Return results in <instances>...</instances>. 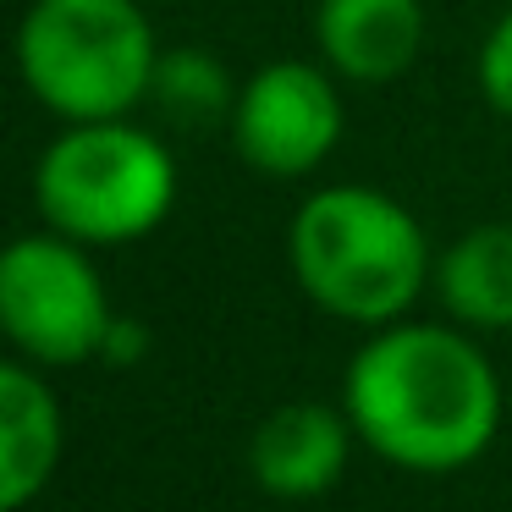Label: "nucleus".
<instances>
[{"mask_svg": "<svg viewBox=\"0 0 512 512\" xmlns=\"http://www.w3.org/2000/svg\"><path fill=\"white\" fill-rule=\"evenodd\" d=\"M34 204L72 243H138L177 210V155L127 116L67 122L34 166Z\"/></svg>", "mask_w": 512, "mask_h": 512, "instance_id": "7ed1b4c3", "label": "nucleus"}, {"mask_svg": "<svg viewBox=\"0 0 512 512\" xmlns=\"http://www.w3.org/2000/svg\"><path fill=\"white\" fill-rule=\"evenodd\" d=\"M67 452L61 397L45 369L12 358L0 364V512H23L50 490Z\"/></svg>", "mask_w": 512, "mask_h": 512, "instance_id": "6e6552de", "label": "nucleus"}, {"mask_svg": "<svg viewBox=\"0 0 512 512\" xmlns=\"http://www.w3.org/2000/svg\"><path fill=\"white\" fill-rule=\"evenodd\" d=\"M116 309L94 270V248L61 232L17 237L0 254V331L17 358L72 369L100 358Z\"/></svg>", "mask_w": 512, "mask_h": 512, "instance_id": "39448f33", "label": "nucleus"}, {"mask_svg": "<svg viewBox=\"0 0 512 512\" xmlns=\"http://www.w3.org/2000/svg\"><path fill=\"white\" fill-rule=\"evenodd\" d=\"M232 144L259 177H309L342 144L347 105L331 67L314 61H265L237 89Z\"/></svg>", "mask_w": 512, "mask_h": 512, "instance_id": "423d86ee", "label": "nucleus"}, {"mask_svg": "<svg viewBox=\"0 0 512 512\" xmlns=\"http://www.w3.org/2000/svg\"><path fill=\"white\" fill-rule=\"evenodd\" d=\"M342 408L358 446L402 474H457L496 446L501 380L463 325L391 320L353 353Z\"/></svg>", "mask_w": 512, "mask_h": 512, "instance_id": "f257e3e1", "label": "nucleus"}, {"mask_svg": "<svg viewBox=\"0 0 512 512\" xmlns=\"http://www.w3.org/2000/svg\"><path fill=\"white\" fill-rule=\"evenodd\" d=\"M435 298L463 331H512V221H485L457 232L435 254Z\"/></svg>", "mask_w": 512, "mask_h": 512, "instance_id": "9d476101", "label": "nucleus"}, {"mask_svg": "<svg viewBox=\"0 0 512 512\" xmlns=\"http://www.w3.org/2000/svg\"><path fill=\"white\" fill-rule=\"evenodd\" d=\"M144 353H149V325H144V320H127V314H116L111 331H105L100 364L127 369V364H144Z\"/></svg>", "mask_w": 512, "mask_h": 512, "instance_id": "ddd939ff", "label": "nucleus"}, {"mask_svg": "<svg viewBox=\"0 0 512 512\" xmlns=\"http://www.w3.org/2000/svg\"><path fill=\"white\" fill-rule=\"evenodd\" d=\"M474 78H479V94L490 100V111H501L512 122V12H501L496 28L485 34L479 61H474Z\"/></svg>", "mask_w": 512, "mask_h": 512, "instance_id": "f8f14e48", "label": "nucleus"}, {"mask_svg": "<svg viewBox=\"0 0 512 512\" xmlns=\"http://www.w3.org/2000/svg\"><path fill=\"white\" fill-rule=\"evenodd\" d=\"M314 45L347 83H391L424 50V0H320Z\"/></svg>", "mask_w": 512, "mask_h": 512, "instance_id": "1a4fd4ad", "label": "nucleus"}, {"mask_svg": "<svg viewBox=\"0 0 512 512\" xmlns=\"http://www.w3.org/2000/svg\"><path fill=\"white\" fill-rule=\"evenodd\" d=\"M353 419L342 402H281L248 435V474L276 501H320L353 457Z\"/></svg>", "mask_w": 512, "mask_h": 512, "instance_id": "0eeeda50", "label": "nucleus"}, {"mask_svg": "<svg viewBox=\"0 0 512 512\" xmlns=\"http://www.w3.org/2000/svg\"><path fill=\"white\" fill-rule=\"evenodd\" d=\"M287 270L314 309L380 331L402 320L435 281V248L408 204L369 182H342L292 210Z\"/></svg>", "mask_w": 512, "mask_h": 512, "instance_id": "f03ea898", "label": "nucleus"}, {"mask_svg": "<svg viewBox=\"0 0 512 512\" xmlns=\"http://www.w3.org/2000/svg\"><path fill=\"white\" fill-rule=\"evenodd\" d=\"M160 45L138 0H34L17 23V72L61 122H111L149 100Z\"/></svg>", "mask_w": 512, "mask_h": 512, "instance_id": "20e7f679", "label": "nucleus"}, {"mask_svg": "<svg viewBox=\"0 0 512 512\" xmlns=\"http://www.w3.org/2000/svg\"><path fill=\"white\" fill-rule=\"evenodd\" d=\"M149 100H160V111L171 116V122H221V116H232L237 105V89L232 78L221 72V61L210 56V50H160V67H155V89H149Z\"/></svg>", "mask_w": 512, "mask_h": 512, "instance_id": "9b49d317", "label": "nucleus"}]
</instances>
